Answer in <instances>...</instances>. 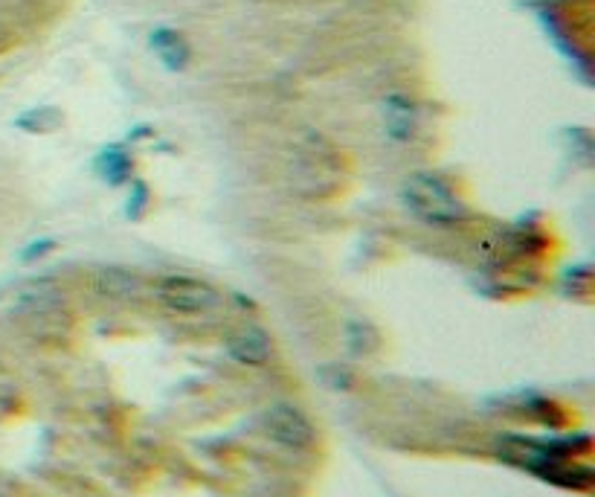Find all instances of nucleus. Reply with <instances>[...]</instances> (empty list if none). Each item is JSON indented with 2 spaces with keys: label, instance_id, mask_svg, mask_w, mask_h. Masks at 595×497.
Returning a JSON list of instances; mask_svg holds the SVG:
<instances>
[{
  "label": "nucleus",
  "instance_id": "nucleus-4",
  "mask_svg": "<svg viewBox=\"0 0 595 497\" xmlns=\"http://www.w3.org/2000/svg\"><path fill=\"white\" fill-rule=\"evenodd\" d=\"M270 352H273V346H270L268 332L259 329V326H247L230 338V355L236 358L238 364L262 367L270 361Z\"/></svg>",
  "mask_w": 595,
  "mask_h": 497
},
{
  "label": "nucleus",
  "instance_id": "nucleus-3",
  "mask_svg": "<svg viewBox=\"0 0 595 497\" xmlns=\"http://www.w3.org/2000/svg\"><path fill=\"white\" fill-rule=\"evenodd\" d=\"M265 434L285 445V448H294V451H305L314 445V425L308 422V416L291 407V404H273L268 413H265Z\"/></svg>",
  "mask_w": 595,
  "mask_h": 497
},
{
  "label": "nucleus",
  "instance_id": "nucleus-5",
  "mask_svg": "<svg viewBox=\"0 0 595 497\" xmlns=\"http://www.w3.org/2000/svg\"><path fill=\"white\" fill-rule=\"evenodd\" d=\"M151 47H154V53L160 56V62L166 64L169 70H180L189 62V44L175 30L151 32Z\"/></svg>",
  "mask_w": 595,
  "mask_h": 497
},
{
  "label": "nucleus",
  "instance_id": "nucleus-1",
  "mask_svg": "<svg viewBox=\"0 0 595 497\" xmlns=\"http://www.w3.org/2000/svg\"><path fill=\"white\" fill-rule=\"evenodd\" d=\"M401 198L413 216L427 224H436V227H447V224H456L465 218V207H462L459 195L447 187L439 175H430V172L410 175L401 187Z\"/></svg>",
  "mask_w": 595,
  "mask_h": 497
},
{
  "label": "nucleus",
  "instance_id": "nucleus-2",
  "mask_svg": "<svg viewBox=\"0 0 595 497\" xmlns=\"http://www.w3.org/2000/svg\"><path fill=\"white\" fill-rule=\"evenodd\" d=\"M157 300L175 314H204L218 306V291L195 277H166L157 285Z\"/></svg>",
  "mask_w": 595,
  "mask_h": 497
}]
</instances>
